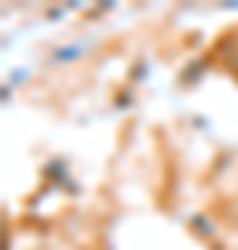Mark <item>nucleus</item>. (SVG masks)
<instances>
[{
    "instance_id": "obj_1",
    "label": "nucleus",
    "mask_w": 238,
    "mask_h": 250,
    "mask_svg": "<svg viewBox=\"0 0 238 250\" xmlns=\"http://www.w3.org/2000/svg\"><path fill=\"white\" fill-rule=\"evenodd\" d=\"M188 225H191V231L202 233V236H213L216 233V228H213V223L208 220L205 214H194L191 220H188Z\"/></svg>"
}]
</instances>
